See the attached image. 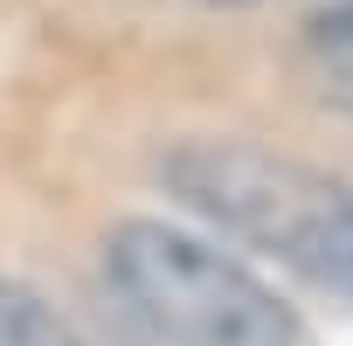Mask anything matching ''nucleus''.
<instances>
[{
    "label": "nucleus",
    "instance_id": "nucleus-5",
    "mask_svg": "<svg viewBox=\"0 0 353 346\" xmlns=\"http://www.w3.org/2000/svg\"><path fill=\"white\" fill-rule=\"evenodd\" d=\"M208 8H263V0H208Z\"/></svg>",
    "mask_w": 353,
    "mask_h": 346
},
{
    "label": "nucleus",
    "instance_id": "nucleus-1",
    "mask_svg": "<svg viewBox=\"0 0 353 346\" xmlns=\"http://www.w3.org/2000/svg\"><path fill=\"white\" fill-rule=\"evenodd\" d=\"M159 181L188 215L215 222L250 250H270L277 263L353 305V187H339L332 173L263 139L201 132L159 152Z\"/></svg>",
    "mask_w": 353,
    "mask_h": 346
},
{
    "label": "nucleus",
    "instance_id": "nucleus-3",
    "mask_svg": "<svg viewBox=\"0 0 353 346\" xmlns=\"http://www.w3.org/2000/svg\"><path fill=\"white\" fill-rule=\"evenodd\" d=\"M0 346H90V339L49 291H35L28 277H0Z\"/></svg>",
    "mask_w": 353,
    "mask_h": 346
},
{
    "label": "nucleus",
    "instance_id": "nucleus-4",
    "mask_svg": "<svg viewBox=\"0 0 353 346\" xmlns=\"http://www.w3.org/2000/svg\"><path fill=\"white\" fill-rule=\"evenodd\" d=\"M312 56H319V77H325V90H332V97L353 111V0L312 21Z\"/></svg>",
    "mask_w": 353,
    "mask_h": 346
},
{
    "label": "nucleus",
    "instance_id": "nucleus-2",
    "mask_svg": "<svg viewBox=\"0 0 353 346\" xmlns=\"http://www.w3.org/2000/svg\"><path fill=\"white\" fill-rule=\"evenodd\" d=\"M104 277L111 298L159 346H305V318L291 312V298L188 222L166 215L111 222Z\"/></svg>",
    "mask_w": 353,
    "mask_h": 346
}]
</instances>
